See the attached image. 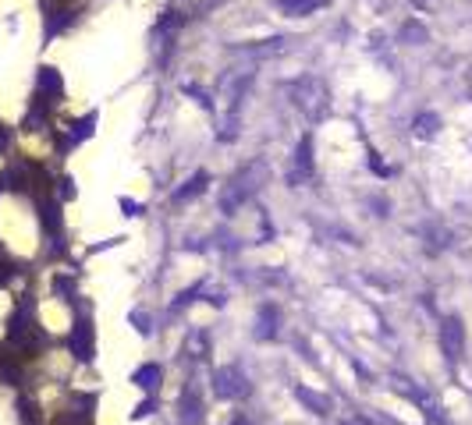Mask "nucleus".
Listing matches in <instances>:
<instances>
[{
    "label": "nucleus",
    "mask_w": 472,
    "mask_h": 425,
    "mask_svg": "<svg viewBox=\"0 0 472 425\" xmlns=\"http://www.w3.org/2000/svg\"><path fill=\"white\" fill-rule=\"evenodd\" d=\"M267 181V163L263 160H252V163H245L238 174H234L227 185H224V192H220V212H227V217H234L256 192H259V185Z\"/></svg>",
    "instance_id": "1"
},
{
    "label": "nucleus",
    "mask_w": 472,
    "mask_h": 425,
    "mask_svg": "<svg viewBox=\"0 0 472 425\" xmlns=\"http://www.w3.org/2000/svg\"><path fill=\"white\" fill-rule=\"evenodd\" d=\"M0 379H8L11 386H18V383H21V372H18V365H11V361H0Z\"/></svg>",
    "instance_id": "22"
},
{
    "label": "nucleus",
    "mask_w": 472,
    "mask_h": 425,
    "mask_svg": "<svg viewBox=\"0 0 472 425\" xmlns=\"http://www.w3.org/2000/svg\"><path fill=\"white\" fill-rule=\"evenodd\" d=\"M440 351H444V358L451 361V365H458L462 354H465V326L458 316H448L444 323H440Z\"/></svg>",
    "instance_id": "4"
},
{
    "label": "nucleus",
    "mask_w": 472,
    "mask_h": 425,
    "mask_svg": "<svg viewBox=\"0 0 472 425\" xmlns=\"http://www.w3.org/2000/svg\"><path fill=\"white\" fill-rule=\"evenodd\" d=\"M182 89H185V96H192V100H195L199 107H206V110H210V107H213V103H210V96H206V93H202V89H199V85H189V82H185Z\"/></svg>",
    "instance_id": "21"
},
{
    "label": "nucleus",
    "mask_w": 472,
    "mask_h": 425,
    "mask_svg": "<svg viewBox=\"0 0 472 425\" xmlns=\"http://www.w3.org/2000/svg\"><path fill=\"white\" fill-rule=\"evenodd\" d=\"M192 351V358H206V337L202 333H192V344H185V354Z\"/></svg>",
    "instance_id": "23"
},
{
    "label": "nucleus",
    "mask_w": 472,
    "mask_h": 425,
    "mask_svg": "<svg viewBox=\"0 0 472 425\" xmlns=\"http://www.w3.org/2000/svg\"><path fill=\"white\" fill-rule=\"evenodd\" d=\"M344 425H373V422H366V418H356V422H344Z\"/></svg>",
    "instance_id": "30"
},
{
    "label": "nucleus",
    "mask_w": 472,
    "mask_h": 425,
    "mask_svg": "<svg viewBox=\"0 0 472 425\" xmlns=\"http://www.w3.org/2000/svg\"><path fill=\"white\" fill-rule=\"evenodd\" d=\"M213 393L220 401H234V397H242V393H249V379L242 376L238 365H224L213 372Z\"/></svg>",
    "instance_id": "5"
},
{
    "label": "nucleus",
    "mask_w": 472,
    "mask_h": 425,
    "mask_svg": "<svg viewBox=\"0 0 472 425\" xmlns=\"http://www.w3.org/2000/svg\"><path fill=\"white\" fill-rule=\"evenodd\" d=\"M178 418H182V425H202V401H199V386L195 383H185V390H182Z\"/></svg>",
    "instance_id": "7"
},
{
    "label": "nucleus",
    "mask_w": 472,
    "mask_h": 425,
    "mask_svg": "<svg viewBox=\"0 0 472 425\" xmlns=\"http://www.w3.org/2000/svg\"><path fill=\"white\" fill-rule=\"evenodd\" d=\"M252 85V71H238V75H227L224 78V89H220V107L227 114V120H238V103L245 100Z\"/></svg>",
    "instance_id": "3"
},
{
    "label": "nucleus",
    "mask_w": 472,
    "mask_h": 425,
    "mask_svg": "<svg viewBox=\"0 0 472 425\" xmlns=\"http://www.w3.org/2000/svg\"><path fill=\"white\" fill-rule=\"evenodd\" d=\"M8 149H11V132L0 125V153H8Z\"/></svg>",
    "instance_id": "27"
},
{
    "label": "nucleus",
    "mask_w": 472,
    "mask_h": 425,
    "mask_svg": "<svg viewBox=\"0 0 472 425\" xmlns=\"http://www.w3.org/2000/svg\"><path fill=\"white\" fill-rule=\"evenodd\" d=\"M288 96H291V103L299 107L309 120H323V117H327V110H331V89H327V82L316 78V75H302V78L288 82Z\"/></svg>",
    "instance_id": "2"
},
{
    "label": "nucleus",
    "mask_w": 472,
    "mask_h": 425,
    "mask_svg": "<svg viewBox=\"0 0 472 425\" xmlns=\"http://www.w3.org/2000/svg\"><path fill=\"white\" fill-rule=\"evenodd\" d=\"M68 347H71V354L78 358V361H93V354H96V329H93V323L89 319H75V326H71V337H68Z\"/></svg>",
    "instance_id": "6"
},
{
    "label": "nucleus",
    "mask_w": 472,
    "mask_h": 425,
    "mask_svg": "<svg viewBox=\"0 0 472 425\" xmlns=\"http://www.w3.org/2000/svg\"><path fill=\"white\" fill-rule=\"evenodd\" d=\"M412 4H416V8H426V4H430V0H412Z\"/></svg>",
    "instance_id": "31"
},
{
    "label": "nucleus",
    "mask_w": 472,
    "mask_h": 425,
    "mask_svg": "<svg viewBox=\"0 0 472 425\" xmlns=\"http://www.w3.org/2000/svg\"><path fill=\"white\" fill-rule=\"evenodd\" d=\"M40 220L53 237H61V209H57V202H40Z\"/></svg>",
    "instance_id": "16"
},
{
    "label": "nucleus",
    "mask_w": 472,
    "mask_h": 425,
    "mask_svg": "<svg viewBox=\"0 0 472 425\" xmlns=\"http://www.w3.org/2000/svg\"><path fill=\"white\" fill-rule=\"evenodd\" d=\"M309 174H313V135H302V142L295 145V174H291V181L309 177Z\"/></svg>",
    "instance_id": "10"
},
{
    "label": "nucleus",
    "mask_w": 472,
    "mask_h": 425,
    "mask_svg": "<svg viewBox=\"0 0 472 425\" xmlns=\"http://www.w3.org/2000/svg\"><path fill=\"white\" fill-rule=\"evenodd\" d=\"M150 411H153V401H142V404H139V408L132 411V418H146Z\"/></svg>",
    "instance_id": "28"
},
{
    "label": "nucleus",
    "mask_w": 472,
    "mask_h": 425,
    "mask_svg": "<svg viewBox=\"0 0 472 425\" xmlns=\"http://www.w3.org/2000/svg\"><path fill=\"white\" fill-rule=\"evenodd\" d=\"M277 323H281V316H277V309L270 305H259V316H256V341H274L277 337Z\"/></svg>",
    "instance_id": "9"
},
{
    "label": "nucleus",
    "mask_w": 472,
    "mask_h": 425,
    "mask_svg": "<svg viewBox=\"0 0 472 425\" xmlns=\"http://www.w3.org/2000/svg\"><path fill=\"white\" fill-rule=\"evenodd\" d=\"M128 319L135 323V329L142 333V337H150V316H146V312H139V309H135V312H132Z\"/></svg>",
    "instance_id": "24"
},
{
    "label": "nucleus",
    "mask_w": 472,
    "mask_h": 425,
    "mask_svg": "<svg viewBox=\"0 0 472 425\" xmlns=\"http://www.w3.org/2000/svg\"><path fill=\"white\" fill-rule=\"evenodd\" d=\"M295 397H299L313 415H331V401L323 397V393H316V390H309V386H295Z\"/></svg>",
    "instance_id": "13"
},
{
    "label": "nucleus",
    "mask_w": 472,
    "mask_h": 425,
    "mask_svg": "<svg viewBox=\"0 0 472 425\" xmlns=\"http://www.w3.org/2000/svg\"><path fill=\"white\" fill-rule=\"evenodd\" d=\"M121 209L128 217H142V202H132V199H121Z\"/></svg>",
    "instance_id": "25"
},
{
    "label": "nucleus",
    "mask_w": 472,
    "mask_h": 425,
    "mask_svg": "<svg viewBox=\"0 0 472 425\" xmlns=\"http://www.w3.org/2000/svg\"><path fill=\"white\" fill-rule=\"evenodd\" d=\"M206 188H210V174H206V170H199V174H192V177L185 181V185H182L178 192H174V202H189V199H199Z\"/></svg>",
    "instance_id": "12"
},
{
    "label": "nucleus",
    "mask_w": 472,
    "mask_h": 425,
    "mask_svg": "<svg viewBox=\"0 0 472 425\" xmlns=\"http://www.w3.org/2000/svg\"><path fill=\"white\" fill-rule=\"evenodd\" d=\"M61 199H75V181L71 177H61Z\"/></svg>",
    "instance_id": "26"
},
{
    "label": "nucleus",
    "mask_w": 472,
    "mask_h": 425,
    "mask_svg": "<svg viewBox=\"0 0 472 425\" xmlns=\"http://www.w3.org/2000/svg\"><path fill=\"white\" fill-rule=\"evenodd\" d=\"M53 291L61 298H75V277H53Z\"/></svg>",
    "instance_id": "20"
},
{
    "label": "nucleus",
    "mask_w": 472,
    "mask_h": 425,
    "mask_svg": "<svg viewBox=\"0 0 472 425\" xmlns=\"http://www.w3.org/2000/svg\"><path fill=\"white\" fill-rule=\"evenodd\" d=\"M231 425H245V422H242V418H238V422H231Z\"/></svg>",
    "instance_id": "32"
},
{
    "label": "nucleus",
    "mask_w": 472,
    "mask_h": 425,
    "mask_svg": "<svg viewBox=\"0 0 472 425\" xmlns=\"http://www.w3.org/2000/svg\"><path fill=\"white\" fill-rule=\"evenodd\" d=\"M11 273H15V269H11V262H0V287H4V284L11 280Z\"/></svg>",
    "instance_id": "29"
},
{
    "label": "nucleus",
    "mask_w": 472,
    "mask_h": 425,
    "mask_svg": "<svg viewBox=\"0 0 472 425\" xmlns=\"http://www.w3.org/2000/svg\"><path fill=\"white\" fill-rule=\"evenodd\" d=\"M96 132V114H85V117H78V120H71V142H85Z\"/></svg>",
    "instance_id": "18"
},
{
    "label": "nucleus",
    "mask_w": 472,
    "mask_h": 425,
    "mask_svg": "<svg viewBox=\"0 0 472 425\" xmlns=\"http://www.w3.org/2000/svg\"><path fill=\"white\" fill-rule=\"evenodd\" d=\"M412 132H416L419 138H433L440 132V117L437 114H419L416 120H412Z\"/></svg>",
    "instance_id": "17"
},
{
    "label": "nucleus",
    "mask_w": 472,
    "mask_h": 425,
    "mask_svg": "<svg viewBox=\"0 0 472 425\" xmlns=\"http://www.w3.org/2000/svg\"><path fill=\"white\" fill-rule=\"evenodd\" d=\"M323 8H331V0H277V11L288 18H309Z\"/></svg>",
    "instance_id": "8"
},
{
    "label": "nucleus",
    "mask_w": 472,
    "mask_h": 425,
    "mask_svg": "<svg viewBox=\"0 0 472 425\" xmlns=\"http://www.w3.org/2000/svg\"><path fill=\"white\" fill-rule=\"evenodd\" d=\"M75 21V15L68 11V8H57V11H50L46 15V39H53L57 33H64V28Z\"/></svg>",
    "instance_id": "15"
},
{
    "label": "nucleus",
    "mask_w": 472,
    "mask_h": 425,
    "mask_svg": "<svg viewBox=\"0 0 472 425\" xmlns=\"http://www.w3.org/2000/svg\"><path fill=\"white\" fill-rule=\"evenodd\" d=\"M36 85H40V93H43L46 100H61V96H64V78L57 75V68H40Z\"/></svg>",
    "instance_id": "11"
},
{
    "label": "nucleus",
    "mask_w": 472,
    "mask_h": 425,
    "mask_svg": "<svg viewBox=\"0 0 472 425\" xmlns=\"http://www.w3.org/2000/svg\"><path fill=\"white\" fill-rule=\"evenodd\" d=\"M401 39H405V43H426V28H423L419 21H408V25L401 28Z\"/></svg>",
    "instance_id": "19"
},
{
    "label": "nucleus",
    "mask_w": 472,
    "mask_h": 425,
    "mask_svg": "<svg viewBox=\"0 0 472 425\" xmlns=\"http://www.w3.org/2000/svg\"><path fill=\"white\" fill-rule=\"evenodd\" d=\"M160 379H164V369L157 365V361H150V365H142V369L132 372V383H135L139 390H153Z\"/></svg>",
    "instance_id": "14"
}]
</instances>
